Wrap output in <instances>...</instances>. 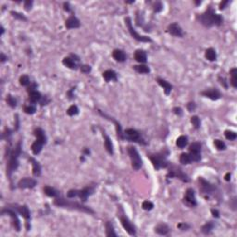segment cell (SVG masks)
<instances>
[{
  "label": "cell",
  "mask_w": 237,
  "mask_h": 237,
  "mask_svg": "<svg viewBox=\"0 0 237 237\" xmlns=\"http://www.w3.org/2000/svg\"><path fill=\"white\" fill-rule=\"evenodd\" d=\"M196 19L202 25L206 27H211L213 25L220 26L223 22V18L220 14H217L211 7H209L203 14L198 15Z\"/></svg>",
  "instance_id": "6da1fadb"
},
{
  "label": "cell",
  "mask_w": 237,
  "mask_h": 237,
  "mask_svg": "<svg viewBox=\"0 0 237 237\" xmlns=\"http://www.w3.org/2000/svg\"><path fill=\"white\" fill-rule=\"evenodd\" d=\"M22 154V141H19L17 146L10 150L8 148V152H7V157H8V161L7 164V174L9 179H11L12 172H14L18 167H19V157Z\"/></svg>",
  "instance_id": "7a4b0ae2"
},
{
  "label": "cell",
  "mask_w": 237,
  "mask_h": 237,
  "mask_svg": "<svg viewBox=\"0 0 237 237\" xmlns=\"http://www.w3.org/2000/svg\"><path fill=\"white\" fill-rule=\"evenodd\" d=\"M54 205L58 206V207H63L66 208H70V209H75V210H79L82 212H85L89 214H94V211L93 209H91L89 207L84 206L78 202H74V201H70V200H66L63 198H57L54 201Z\"/></svg>",
  "instance_id": "3957f363"
},
{
  "label": "cell",
  "mask_w": 237,
  "mask_h": 237,
  "mask_svg": "<svg viewBox=\"0 0 237 237\" xmlns=\"http://www.w3.org/2000/svg\"><path fill=\"white\" fill-rule=\"evenodd\" d=\"M169 155L168 150L160 151L155 155L150 156V159L153 163V166L156 170H159L161 168H167L169 163L167 162V157Z\"/></svg>",
  "instance_id": "277c9868"
},
{
  "label": "cell",
  "mask_w": 237,
  "mask_h": 237,
  "mask_svg": "<svg viewBox=\"0 0 237 237\" xmlns=\"http://www.w3.org/2000/svg\"><path fill=\"white\" fill-rule=\"evenodd\" d=\"M123 140H128L130 142L138 143L140 145H147L145 140L142 138L140 133L134 129H126L123 132Z\"/></svg>",
  "instance_id": "5b68a950"
},
{
  "label": "cell",
  "mask_w": 237,
  "mask_h": 237,
  "mask_svg": "<svg viewBox=\"0 0 237 237\" xmlns=\"http://www.w3.org/2000/svg\"><path fill=\"white\" fill-rule=\"evenodd\" d=\"M127 151H128V154H129L130 158H131L133 169L135 170V171L140 170L142 165H143V161H142V158H141L137 149L133 148V147H128Z\"/></svg>",
  "instance_id": "8992f818"
},
{
  "label": "cell",
  "mask_w": 237,
  "mask_h": 237,
  "mask_svg": "<svg viewBox=\"0 0 237 237\" xmlns=\"http://www.w3.org/2000/svg\"><path fill=\"white\" fill-rule=\"evenodd\" d=\"M125 22H126V25H127V28L129 30L131 35L133 36V38H134L135 40H137L138 42H143V43H148V42H152L151 38H149L148 36H143L141 34H139L135 29L133 28V24H132V20L131 18L127 17L125 19Z\"/></svg>",
  "instance_id": "52a82bcc"
},
{
  "label": "cell",
  "mask_w": 237,
  "mask_h": 237,
  "mask_svg": "<svg viewBox=\"0 0 237 237\" xmlns=\"http://www.w3.org/2000/svg\"><path fill=\"white\" fill-rule=\"evenodd\" d=\"M5 214H7L9 215L11 218H12V220H13V225H14V228L17 232H20L21 231V221L17 216V213L15 211V209H13L12 207H6V208H3L2 211H1V215H5Z\"/></svg>",
  "instance_id": "ba28073f"
},
{
  "label": "cell",
  "mask_w": 237,
  "mask_h": 237,
  "mask_svg": "<svg viewBox=\"0 0 237 237\" xmlns=\"http://www.w3.org/2000/svg\"><path fill=\"white\" fill-rule=\"evenodd\" d=\"M120 222L124 228V230L132 236H135L136 235V230L134 225L130 221V220L126 217V216H120Z\"/></svg>",
  "instance_id": "9c48e42d"
},
{
  "label": "cell",
  "mask_w": 237,
  "mask_h": 237,
  "mask_svg": "<svg viewBox=\"0 0 237 237\" xmlns=\"http://www.w3.org/2000/svg\"><path fill=\"white\" fill-rule=\"evenodd\" d=\"M183 203L185 205L189 206V207H196L197 205L195 191L192 188H189V189L186 190L185 196L183 197Z\"/></svg>",
  "instance_id": "30bf717a"
},
{
  "label": "cell",
  "mask_w": 237,
  "mask_h": 237,
  "mask_svg": "<svg viewBox=\"0 0 237 237\" xmlns=\"http://www.w3.org/2000/svg\"><path fill=\"white\" fill-rule=\"evenodd\" d=\"M168 178H173V177H177L179 178L180 180H181L182 181H185V182H188L190 181V179L188 178V176L183 173L181 172V170L180 168H177V167H173V168H171L170 171H169V173L167 175Z\"/></svg>",
  "instance_id": "8fae6325"
},
{
  "label": "cell",
  "mask_w": 237,
  "mask_h": 237,
  "mask_svg": "<svg viewBox=\"0 0 237 237\" xmlns=\"http://www.w3.org/2000/svg\"><path fill=\"white\" fill-rule=\"evenodd\" d=\"M37 184V181L31 178H23L18 182V187L21 189H31Z\"/></svg>",
  "instance_id": "7c38bea8"
},
{
  "label": "cell",
  "mask_w": 237,
  "mask_h": 237,
  "mask_svg": "<svg viewBox=\"0 0 237 237\" xmlns=\"http://www.w3.org/2000/svg\"><path fill=\"white\" fill-rule=\"evenodd\" d=\"M198 181H199V183H200L199 188H200L201 192H203L204 194H211V193L215 190V187H214L210 182H208L207 181H206L205 179L199 178V179H198Z\"/></svg>",
  "instance_id": "4fadbf2b"
},
{
  "label": "cell",
  "mask_w": 237,
  "mask_h": 237,
  "mask_svg": "<svg viewBox=\"0 0 237 237\" xmlns=\"http://www.w3.org/2000/svg\"><path fill=\"white\" fill-rule=\"evenodd\" d=\"M201 94L211 99V100H218L221 97V94L220 93V91L218 89L216 88L207 89L206 91L201 92Z\"/></svg>",
  "instance_id": "5bb4252c"
},
{
  "label": "cell",
  "mask_w": 237,
  "mask_h": 237,
  "mask_svg": "<svg viewBox=\"0 0 237 237\" xmlns=\"http://www.w3.org/2000/svg\"><path fill=\"white\" fill-rule=\"evenodd\" d=\"M94 193V188L92 186H87L82 190H78V196L83 202H85L90 196H92Z\"/></svg>",
  "instance_id": "9a60e30c"
},
{
  "label": "cell",
  "mask_w": 237,
  "mask_h": 237,
  "mask_svg": "<svg viewBox=\"0 0 237 237\" xmlns=\"http://www.w3.org/2000/svg\"><path fill=\"white\" fill-rule=\"evenodd\" d=\"M168 32L176 37H182L183 32L178 23H172L168 26Z\"/></svg>",
  "instance_id": "2e32d148"
},
{
  "label": "cell",
  "mask_w": 237,
  "mask_h": 237,
  "mask_svg": "<svg viewBox=\"0 0 237 237\" xmlns=\"http://www.w3.org/2000/svg\"><path fill=\"white\" fill-rule=\"evenodd\" d=\"M65 25L68 29H76L80 27L81 23H80V21L75 16H70L67 19Z\"/></svg>",
  "instance_id": "e0dca14e"
},
{
  "label": "cell",
  "mask_w": 237,
  "mask_h": 237,
  "mask_svg": "<svg viewBox=\"0 0 237 237\" xmlns=\"http://www.w3.org/2000/svg\"><path fill=\"white\" fill-rule=\"evenodd\" d=\"M171 229L166 223H159L155 227V233L159 235H167L170 233Z\"/></svg>",
  "instance_id": "ac0fdd59"
},
{
  "label": "cell",
  "mask_w": 237,
  "mask_h": 237,
  "mask_svg": "<svg viewBox=\"0 0 237 237\" xmlns=\"http://www.w3.org/2000/svg\"><path fill=\"white\" fill-rule=\"evenodd\" d=\"M16 207L14 209H16L18 211V213H20V215H22L25 220H31V213H30L29 208L27 206H18V205H15Z\"/></svg>",
  "instance_id": "d6986e66"
},
{
  "label": "cell",
  "mask_w": 237,
  "mask_h": 237,
  "mask_svg": "<svg viewBox=\"0 0 237 237\" xmlns=\"http://www.w3.org/2000/svg\"><path fill=\"white\" fill-rule=\"evenodd\" d=\"M29 160L32 164V174H33V176H35V177L40 176L41 175V171H42L40 163L36 159H34L33 157H29Z\"/></svg>",
  "instance_id": "ffe728a7"
},
{
  "label": "cell",
  "mask_w": 237,
  "mask_h": 237,
  "mask_svg": "<svg viewBox=\"0 0 237 237\" xmlns=\"http://www.w3.org/2000/svg\"><path fill=\"white\" fill-rule=\"evenodd\" d=\"M157 81L158 85H159L161 87H163L165 94L168 95V94H171V92H172V85L169 82H167V81L164 80V79H161V78H157Z\"/></svg>",
  "instance_id": "44dd1931"
},
{
  "label": "cell",
  "mask_w": 237,
  "mask_h": 237,
  "mask_svg": "<svg viewBox=\"0 0 237 237\" xmlns=\"http://www.w3.org/2000/svg\"><path fill=\"white\" fill-rule=\"evenodd\" d=\"M134 59L137 62L139 63H146L148 61V58H147V53L144 50H136L134 53Z\"/></svg>",
  "instance_id": "7402d4cb"
},
{
  "label": "cell",
  "mask_w": 237,
  "mask_h": 237,
  "mask_svg": "<svg viewBox=\"0 0 237 237\" xmlns=\"http://www.w3.org/2000/svg\"><path fill=\"white\" fill-rule=\"evenodd\" d=\"M103 78L106 82L110 81H117V73L112 70H108L103 72Z\"/></svg>",
  "instance_id": "603a6c76"
},
{
  "label": "cell",
  "mask_w": 237,
  "mask_h": 237,
  "mask_svg": "<svg viewBox=\"0 0 237 237\" xmlns=\"http://www.w3.org/2000/svg\"><path fill=\"white\" fill-rule=\"evenodd\" d=\"M103 137H104V141H105V148L107 149V151L110 154V155H113V145H112V142H111V139L107 135V133L105 132H103Z\"/></svg>",
  "instance_id": "cb8c5ba5"
},
{
  "label": "cell",
  "mask_w": 237,
  "mask_h": 237,
  "mask_svg": "<svg viewBox=\"0 0 237 237\" xmlns=\"http://www.w3.org/2000/svg\"><path fill=\"white\" fill-rule=\"evenodd\" d=\"M114 59L118 62H124L126 60V55L123 50L121 49H115L112 53Z\"/></svg>",
  "instance_id": "d4e9b609"
},
{
  "label": "cell",
  "mask_w": 237,
  "mask_h": 237,
  "mask_svg": "<svg viewBox=\"0 0 237 237\" xmlns=\"http://www.w3.org/2000/svg\"><path fill=\"white\" fill-rule=\"evenodd\" d=\"M33 134L36 136V139H37V140L43 142L44 144H46V140H47V139H46V133H45V132H44L43 129H41V128H36V129L34 130V132H33Z\"/></svg>",
  "instance_id": "484cf974"
},
{
  "label": "cell",
  "mask_w": 237,
  "mask_h": 237,
  "mask_svg": "<svg viewBox=\"0 0 237 237\" xmlns=\"http://www.w3.org/2000/svg\"><path fill=\"white\" fill-rule=\"evenodd\" d=\"M44 193L50 197H58L59 196V192L57 191L55 188L51 186H45L44 187Z\"/></svg>",
  "instance_id": "4316f807"
},
{
  "label": "cell",
  "mask_w": 237,
  "mask_h": 237,
  "mask_svg": "<svg viewBox=\"0 0 237 237\" xmlns=\"http://www.w3.org/2000/svg\"><path fill=\"white\" fill-rule=\"evenodd\" d=\"M44 145L45 144L43 142H41V141H39V140L36 139V141L31 145V151H32V153L34 155H38L42 151V148H43Z\"/></svg>",
  "instance_id": "83f0119b"
},
{
  "label": "cell",
  "mask_w": 237,
  "mask_h": 237,
  "mask_svg": "<svg viewBox=\"0 0 237 237\" xmlns=\"http://www.w3.org/2000/svg\"><path fill=\"white\" fill-rule=\"evenodd\" d=\"M62 63H63L64 66H66L69 69H71V70H76L77 69V65H76L75 61L71 58H64L62 60Z\"/></svg>",
  "instance_id": "f1b7e54d"
},
{
  "label": "cell",
  "mask_w": 237,
  "mask_h": 237,
  "mask_svg": "<svg viewBox=\"0 0 237 237\" xmlns=\"http://www.w3.org/2000/svg\"><path fill=\"white\" fill-rule=\"evenodd\" d=\"M41 98H42L41 94L38 91H36V90L29 93V100L31 103H36V102L40 101Z\"/></svg>",
  "instance_id": "f546056e"
},
{
  "label": "cell",
  "mask_w": 237,
  "mask_h": 237,
  "mask_svg": "<svg viewBox=\"0 0 237 237\" xmlns=\"http://www.w3.org/2000/svg\"><path fill=\"white\" fill-rule=\"evenodd\" d=\"M106 235L107 236H117V234L114 231V226L110 221L106 223Z\"/></svg>",
  "instance_id": "4dcf8cb0"
},
{
  "label": "cell",
  "mask_w": 237,
  "mask_h": 237,
  "mask_svg": "<svg viewBox=\"0 0 237 237\" xmlns=\"http://www.w3.org/2000/svg\"><path fill=\"white\" fill-rule=\"evenodd\" d=\"M205 57L209 61H215L217 59V53L213 48H207L205 53Z\"/></svg>",
  "instance_id": "1f68e13d"
},
{
  "label": "cell",
  "mask_w": 237,
  "mask_h": 237,
  "mask_svg": "<svg viewBox=\"0 0 237 237\" xmlns=\"http://www.w3.org/2000/svg\"><path fill=\"white\" fill-rule=\"evenodd\" d=\"M188 145V138L184 135H181L180 137H178L177 141H176V146L179 148H185Z\"/></svg>",
  "instance_id": "d6a6232c"
},
{
  "label": "cell",
  "mask_w": 237,
  "mask_h": 237,
  "mask_svg": "<svg viewBox=\"0 0 237 237\" xmlns=\"http://www.w3.org/2000/svg\"><path fill=\"white\" fill-rule=\"evenodd\" d=\"M180 162L182 165H187L192 162V158L190 157V154L188 153H182L180 157Z\"/></svg>",
  "instance_id": "836d02e7"
},
{
  "label": "cell",
  "mask_w": 237,
  "mask_h": 237,
  "mask_svg": "<svg viewBox=\"0 0 237 237\" xmlns=\"http://www.w3.org/2000/svg\"><path fill=\"white\" fill-rule=\"evenodd\" d=\"M133 70H136L138 73H149L150 72V70H149V68H148V66L143 65V64L133 66Z\"/></svg>",
  "instance_id": "e575fe53"
},
{
  "label": "cell",
  "mask_w": 237,
  "mask_h": 237,
  "mask_svg": "<svg viewBox=\"0 0 237 237\" xmlns=\"http://www.w3.org/2000/svg\"><path fill=\"white\" fill-rule=\"evenodd\" d=\"M230 73H231V76H232V78H231V85H233V87H234V88H236L237 87V69L236 68L232 69V70H231V71H230Z\"/></svg>",
  "instance_id": "d590c367"
},
{
  "label": "cell",
  "mask_w": 237,
  "mask_h": 237,
  "mask_svg": "<svg viewBox=\"0 0 237 237\" xmlns=\"http://www.w3.org/2000/svg\"><path fill=\"white\" fill-rule=\"evenodd\" d=\"M190 153H200L201 152V144L198 142H194L189 147Z\"/></svg>",
  "instance_id": "8d00e7d4"
},
{
  "label": "cell",
  "mask_w": 237,
  "mask_h": 237,
  "mask_svg": "<svg viewBox=\"0 0 237 237\" xmlns=\"http://www.w3.org/2000/svg\"><path fill=\"white\" fill-rule=\"evenodd\" d=\"M215 227V224L212 221H208L205 225H203L202 227V233L205 235H208L211 233V231L213 230V228Z\"/></svg>",
  "instance_id": "74e56055"
},
{
  "label": "cell",
  "mask_w": 237,
  "mask_h": 237,
  "mask_svg": "<svg viewBox=\"0 0 237 237\" xmlns=\"http://www.w3.org/2000/svg\"><path fill=\"white\" fill-rule=\"evenodd\" d=\"M78 113H79V109L76 105H72L67 109V114L69 116H75Z\"/></svg>",
  "instance_id": "f35d334b"
},
{
  "label": "cell",
  "mask_w": 237,
  "mask_h": 237,
  "mask_svg": "<svg viewBox=\"0 0 237 237\" xmlns=\"http://www.w3.org/2000/svg\"><path fill=\"white\" fill-rule=\"evenodd\" d=\"M224 134H225L226 139H227V140H230V141L235 140L237 137L236 133H235V132H233V131H225Z\"/></svg>",
  "instance_id": "ab89813d"
},
{
  "label": "cell",
  "mask_w": 237,
  "mask_h": 237,
  "mask_svg": "<svg viewBox=\"0 0 237 237\" xmlns=\"http://www.w3.org/2000/svg\"><path fill=\"white\" fill-rule=\"evenodd\" d=\"M7 103L11 107V108H16L17 107V100L15 97H13L11 94H8L7 97Z\"/></svg>",
  "instance_id": "60d3db41"
},
{
  "label": "cell",
  "mask_w": 237,
  "mask_h": 237,
  "mask_svg": "<svg viewBox=\"0 0 237 237\" xmlns=\"http://www.w3.org/2000/svg\"><path fill=\"white\" fill-rule=\"evenodd\" d=\"M214 145H215V147L217 148L218 150H225V149H226V145H225V143H224L223 141H221V140L216 139V140L214 141Z\"/></svg>",
  "instance_id": "b9f144b4"
},
{
  "label": "cell",
  "mask_w": 237,
  "mask_h": 237,
  "mask_svg": "<svg viewBox=\"0 0 237 237\" xmlns=\"http://www.w3.org/2000/svg\"><path fill=\"white\" fill-rule=\"evenodd\" d=\"M20 84H21L22 86H27V85H31L30 78L27 75H22V76L20 78Z\"/></svg>",
  "instance_id": "7bdbcfd3"
},
{
  "label": "cell",
  "mask_w": 237,
  "mask_h": 237,
  "mask_svg": "<svg viewBox=\"0 0 237 237\" xmlns=\"http://www.w3.org/2000/svg\"><path fill=\"white\" fill-rule=\"evenodd\" d=\"M191 122H192L193 126L196 129H199L200 128V119L198 118L197 116H193L191 118Z\"/></svg>",
  "instance_id": "ee69618b"
},
{
  "label": "cell",
  "mask_w": 237,
  "mask_h": 237,
  "mask_svg": "<svg viewBox=\"0 0 237 237\" xmlns=\"http://www.w3.org/2000/svg\"><path fill=\"white\" fill-rule=\"evenodd\" d=\"M35 111H36V108L34 106H32V105H29V106H25L24 107V112L27 113V114H30V115L34 114Z\"/></svg>",
  "instance_id": "f6af8a7d"
},
{
  "label": "cell",
  "mask_w": 237,
  "mask_h": 237,
  "mask_svg": "<svg viewBox=\"0 0 237 237\" xmlns=\"http://www.w3.org/2000/svg\"><path fill=\"white\" fill-rule=\"evenodd\" d=\"M142 207H143V209H145V210H152L153 209V207H154V204L152 203V202H150V201H144L143 202V204H142Z\"/></svg>",
  "instance_id": "bcb514c9"
},
{
  "label": "cell",
  "mask_w": 237,
  "mask_h": 237,
  "mask_svg": "<svg viewBox=\"0 0 237 237\" xmlns=\"http://www.w3.org/2000/svg\"><path fill=\"white\" fill-rule=\"evenodd\" d=\"M10 14L12 15V17H14L15 19H17V20H21V21H27V19L23 16V15H22L21 13H19V12H16V11H11L10 12Z\"/></svg>",
  "instance_id": "7dc6e473"
},
{
  "label": "cell",
  "mask_w": 237,
  "mask_h": 237,
  "mask_svg": "<svg viewBox=\"0 0 237 237\" xmlns=\"http://www.w3.org/2000/svg\"><path fill=\"white\" fill-rule=\"evenodd\" d=\"M154 11L155 12H160L162 9H163V5L161 4V2H156L155 5H154V7H153Z\"/></svg>",
  "instance_id": "c3c4849f"
},
{
  "label": "cell",
  "mask_w": 237,
  "mask_h": 237,
  "mask_svg": "<svg viewBox=\"0 0 237 237\" xmlns=\"http://www.w3.org/2000/svg\"><path fill=\"white\" fill-rule=\"evenodd\" d=\"M67 196H68L69 198H73V197L78 196V190H76V189L70 190V191L67 193Z\"/></svg>",
  "instance_id": "681fc988"
},
{
  "label": "cell",
  "mask_w": 237,
  "mask_h": 237,
  "mask_svg": "<svg viewBox=\"0 0 237 237\" xmlns=\"http://www.w3.org/2000/svg\"><path fill=\"white\" fill-rule=\"evenodd\" d=\"M80 69H81V71L84 73H89L91 71V67L89 65H82Z\"/></svg>",
  "instance_id": "f907efd6"
},
{
  "label": "cell",
  "mask_w": 237,
  "mask_h": 237,
  "mask_svg": "<svg viewBox=\"0 0 237 237\" xmlns=\"http://www.w3.org/2000/svg\"><path fill=\"white\" fill-rule=\"evenodd\" d=\"M196 104L194 103V102H190V103H188L187 104V109H188V110L190 111V112H192V111H194L195 109H196Z\"/></svg>",
  "instance_id": "816d5d0a"
},
{
  "label": "cell",
  "mask_w": 237,
  "mask_h": 237,
  "mask_svg": "<svg viewBox=\"0 0 237 237\" xmlns=\"http://www.w3.org/2000/svg\"><path fill=\"white\" fill-rule=\"evenodd\" d=\"M178 228L181 229V231H186L187 229L190 228V226H189L188 224H185V223H180V224L178 225Z\"/></svg>",
  "instance_id": "f5cc1de1"
},
{
  "label": "cell",
  "mask_w": 237,
  "mask_h": 237,
  "mask_svg": "<svg viewBox=\"0 0 237 237\" xmlns=\"http://www.w3.org/2000/svg\"><path fill=\"white\" fill-rule=\"evenodd\" d=\"M31 6H32V1H26L24 3V7L27 11H29L30 9L31 8Z\"/></svg>",
  "instance_id": "db71d44e"
},
{
  "label": "cell",
  "mask_w": 237,
  "mask_h": 237,
  "mask_svg": "<svg viewBox=\"0 0 237 237\" xmlns=\"http://www.w3.org/2000/svg\"><path fill=\"white\" fill-rule=\"evenodd\" d=\"M48 102H49V99H47V97H46V96H45V97H43V96H42V98H41V100H40L41 106H45V105H46Z\"/></svg>",
  "instance_id": "11a10c76"
},
{
  "label": "cell",
  "mask_w": 237,
  "mask_h": 237,
  "mask_svg": "<svg viewBox=\"0 0 237 237\" xmlns=\"http://www.w3.org/2000/svg\"><path fill=\"white\" fill-rule=\"evenodd\" d=\"M173 112L178 115V116H181V114H182V109H181V108H174L173 109Z\"/></svg>",
  "instance_id": "9f6ffc18"
},
{
  "label": "cell",
  "mask_w": 237,
  "mask_h": 237,
  "mask_svg": "<svg viewBox=\"0 0 237 237\" xmlns=\"http://www.w3.org/2000/svg\"><path fill=\"white\" fill-rule=\"evenodd\" d=\"M211 213H212L213 217H215V218H219V217H220V212H219L217 209H212V210H211Z\"/></svg>",
  "instance_id": "6f0895ef"
},
{
  "label": "cell",
  "mask_w": 237,
  "mask_h": 237,
  "mask_svg": "<svg viewBox=\"0 0 237 237\" xmlns=\"http://www.w3.org/2000/svg\"><path fill=\"white\" fill-rule=\"evenodd\" d=\"M228 4H229V1H223V2H221L220 5V9H224L225 7H226V5H228Z\"/></svg>",
  "instance_id": "680465c9"
},
{
  "label": "cell",
  "mask_w": 237,
  "mask_h": 237,
  "mask_svg": "<svg viewBox=\"0 0 237 237\" xmlns=\"http://www.w3.org/2000/svg\"><path fill=\"white\" fill-rule=\"evenodd\" d=\"M36 84H32L31 85H30V86H29V88H28V92L29 93H31V92H32V91H35V88H36Z\"/></svg>",
  "instance_id": "91938a15"
},
{
  "label": "cell",
  "mask_w": 237,
  "mask_h": 237,
  "mask_svg": "<svg viewBox=\"0 0 237 237\" xmlns=\"http://www.w3.org/2000/svg\"><path fill=\"white\" fill-rule=\"evenodd\" d=\"M219 79H220V84H221V85H222L225 88H227V87H228V85H227V83L225 82V79H224V78H222V79H221L220 77Z\"/></svg>",
  "instance_id": "94428289"
},
{
  "label": "cell",
  "mask_w": 237,
  "mask_h": 237,
  "mask_svg": "<svg viewBox=\"0 0 237 237\" xmlns=\"http://www.w3.org/2000/svg\"><path fill=\"white\" fill-rule=\"evenodd\" d=\"M64 9H65L67 12H70V6H69V3H64Z\"/></svg>",
  "instance_id": "6125c7cd"
},
{
  "label": "cell",
  "mask_w": 237,
  "mask_h": 237,
  "mask_svg": "<svg viewBox=\"0 0 237 237\" xmlns=\"http://www.w3.org/2000/svg\"><path fill=\"white\" fill-rule=\"evenodd\" d=\"M15 118H16V123H15V126H16V130H18V129H19V127H20V126H19V125H20V124H19V116H18V115H16V116H15Z\"/></svg>",
  "instance_id": "be15d7a7"
},
{
  "label": "cell",
  "mask_w": 237,
  "mask_h": 237,
  "mask_svg": "<svg viewBox=\"0 0 237 237\" xmlns=\"http://www.w3.org/2000/svg\"><path fill=\"white\" fill-rule=\"evenodd\" d=\"M7 59V57H6L3 53H1V62H5Z\"/></svg>",
  "instance_id": "e7e4bbea"
},
{
  "label": "cell",
  "mask_w": 237,
  "mask_h": 237,
  "mask_svg": "<svg viewBox=\"0 0 237 237\" xmlns=\"http://www.w3.org/2000/svg\"><path fill=\"white\" fill-rule=\"evenodd\" d=\"M225 180H226V181H230V180H231V173H227V174L225 175Z\"/></svg>",
  "instance_id": "03108f58"
},
{
  "label": "cell",
  "mask_w": 237,
  "mask_h": 237,
  "mask_svg": "<svg viewBox=\"0 0 237 237\" xmlns=\"http://www.w3.org/2000/svg\"><path fill=\"white\" fill-rule=\"evenodd\" d=\"M4 31H5V29H4L3 27H1V33L3 34V33H4Z\"/></svg>",
  "instance_id": "003e7915"
}]
</instances>
